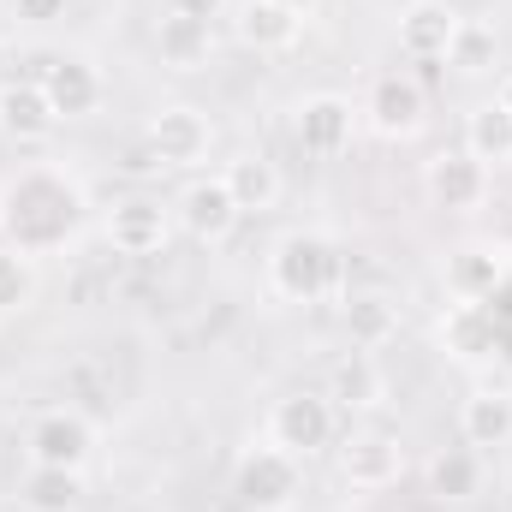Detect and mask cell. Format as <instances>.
Instances as JSON below:
<instances>
[{
    "instance_id": "6",
    "label": "cell",
    "mask_w": 512,
    "mask_h": 512,
    "mask_svg": "<svg viewBox=\"0 0 512 512\" xmlns=\"http://www.w3.org/2000/svg\"><path fill=\"white\" fill-rule=\"evenodd\" d=\"M96 453V423L72 405H54L42 411L30 429H24V459L30 465H66V471H84Z\"/></svg>"
},
{
    "instance_id": "1",
    "label": "cell",
    "mask_w": 512,
    "mask_h": 512,
    "mask_svg": "<svg viewBox=\"0 0 512 512\" xmlns=\"http://www.w3.org/2000/svg\"><path fill=\"white\" fill-rule=\"evenodd\" d=\"M84 209H90V191L78 173L54 161H30L0 185V239L30 256L60 251L84 227Z\"/></svg>"
},
{
    "instance_id": "30",
    "label": "cell",
    "mask_w": 512,
    "mask_h": 512,
    "mask_svg": "<svg viewBox=\"0 0 512 512\" xmlns=\"http://www.w3.org/2000/svg\"><path fill=\"white\" fill-rule=\"evenodd\" d=\"M495 102H501V108H507V114H512V72H507V78H501V90H495Z\"/></svg>"
},
{
    "instance_id": "15",
    "label": "cell",
    "mask_w": 512,
    "mask_h": 512,
    "mask_svg": "<svg viewBox=\"0 0 512 512\" xmlns=\"http://www.w3.org/2000/svg\"><path fill=\"white\" fill-rule=\"evenodd\" d=\"M501 280H507V256L495 245H459L441 262V286L453 304H489L501 292Z\"/></svg>"
},
{
    "instance_id": "16",
    "label": "cell",
    "mask_w": 512,
    "mask_h": 512,
    "mask_svg": "<svg viewBox=\"0 0 512 512\" xmlns=\"http://www.w3.org/2000/svg\"><path fill=\"white\" fill-rule=\"evenodd\" d=\"M340 328L352 352H382L399 340V298L370 286V292H340Z\"/></svg>"
},
{
    "instance_id": "25",
    "label": "cell",
    "mask_w": 512,
    "mask_h": 512,
    "mask_svg": "<svg viewBox=\"0 0 512 512\" xmlns=\"http://www.w3.org/2000/svg\"><path fill=\"white\" fill-rule=\"evenodd\" d=\"M36 292H42V268H36V256L0 239V322H6V316H24V310L36 304Z\"/></svg>"
},
{
    "instance_id": "11",
    "label": "cell",
    "mask_w": 512,
    "mask_h": 512,
    "mask_svg": "<svg viewBox=\"0 0 512 512\" xmlns=\"http://www.w3.org/2000/svg\"><path fill=\"white\" fill-rule=\"evenodd\" d=\"M459 24H465L459 6H447V0H411V6H399L393 36H399L405 60H447L453 42H459Z\"/></svg>"
},
{
    "instance_id": "4",
    "label": "cell",
    "mask_w": 512,
    "mask_h": 512,
    "mask_svg": "<svg viewBox=\"0 0 512 512\" xmlns=\"http://www.w3.org/2000/svg\"><path fill=\"white\" fill-rule=\"evenodd\" d=\"M233 495L245 512H292L304 495V459H292L274 441H256L233 465Z\"/></svg>"
},
{
    "instance_id": "9",
    "label": "cell",
    "mask_w": 512,
    "mask_h": 512,
    "mask_svg": "<svg viewBox=\"0 0 512 512\" xmlns=\"http://www.w3.org/2000/svg\"><path fill=\"white\" fill-rule=\"evenodd\" d=\"M376 137L387 143H405V137H417L423 120H429V96H423V84L411 78V72H382L376 84H370V96H364V108H358Z\"/></svg>"
},
{
    "instance_id": "27",
    "label": "cell",
    "mask_w": 512,
    "mask_h": 512,
    "mask_svg": "<svg viewBox=\"0 0 512 512\" xmlns=\"http://www.w3.org/2000/svg\"><path fill=\"white\" fill-rule=\"evenodd\" d=\"M429 483H435L441 501H471V495L483 489V459H477L471 447H447V453H435Z\"/></svg>"
},
{
    "instance_id": "10",
    "label": "cell",
    "mask_w": 512,
    "mask_h": 512,
    "mask_svg": "<svg viewBox=\"0 0 512 512\" xmlns=\"http://www.w3.org/2000/svg\"><path fill=\"white\" fill-rule=\"evenodd\" d=\"M405 477V447L387 429H358L340 441V483L358 495H382Z\"/></svg>"
},
{
    "instance_id": "12",
    "label": "cell",
    "mask_w": 512,
    "mask_h": 512,
    "mask_svg": "<svg viewBox=\"0 0 512 512\" xmlns=\"http://www.w3.org/2000/svg\"><path fill=\"white\" fill-rule=\"evenodd\" d=\"M102 233L120 256H161L167 239H173V209H161L155 197H126V203L108 209Z\"/></svg>"
},
{
    "instance_id": "29",
    "label": "cell",
    "mask_w": 512,
    "mask_h": 512,
    "mask_svg": "<svg viewBox=\"0 0 512 512\" xmlns=\"http://www.w3.org/2000/svg\"><path fill=\"white\" fill-rule=\"evenodd\" d=\"M227 6H233V0H167V12H179V18H203V24L227 18Z\"/></svg>"
},
{
    "instance_id": "3",
    "label": "cell",
    "mask_w": 512,
    "mask_h": 512,
    "mask_svg": "<svg viewBox=\"0 0 512 512\" xmlns=\"http://www.w3.org/2000/svg\"><path fill=\"white\" fill-rule=\"evenodd\" d=\"M334 435H340V405H334L328 393H310V387L280 393V399L268 405V423H262V441L286 447L292 459H316V453H328Z\"/></svg>"
},
{
    "instance_id": "13",
    "label": "cell",
    "mask_w": 512,
    "mask_h": 512,
    "mask_svg": "<svg viewBox=\"0 0 512 512\" xmlns=\"http://www.w3.org/2000/svg\"><path fill=\"white\" fill-rule=\"evenodd\" d=\"M36 84L48 90V102H54V114H60V120H90V114L102 108V96H108V84H102L96 60H84V54H54V60L42 66V78H36Z\"/></svg>"
},
{
    "instance_id": "5",
    "label": "cell",
    "mask_w": 512,
    "mask_h": 512,
    "mask_svg": "<svg viewBox=\"0 0 512 512\" xmlns=\"http://www.w3.org/2000/svg\"><path fill=\"white\" fill-rule=\"evenodd\" d=\"M149 155L161 167H179V173H197L209 155H215V120L197 108V102H167L149 114Z\"/></svg>"
},
{
    "instance_id": "19",
    "label": "cell",
    "mask_w": 512,
    "mask_h": 512,
    "mask_svg": "<svg viewBox=\"0 0 512 512\" xmlns=\"http://www.w3.org/2000/svg\"><path fill=\"white\" fill-rule=\"evenodd\" d=\"M0 131H6L12 143H48V137L60 131V114H54V102H48V90H42L36 78L0 84Z\"/></svg>"
},
{
    "instance_id": "22",
    "label": "cell",
    "mask_w": 512,
    "mask_h": 512,
    "mask_svg": "<svg viewBox=\"0 0 512 512\" xmlns=\"http://www.w3.org/2000/svg\"><path fill=\"white\" fill-rule=\"evenodd\" d=\"M209 54H215V24L179 18V12H167V18L155 24V60H161L167 72H203Z\"/></svg>"
},
{
    "instance_id": "17",
    "label": "cell",
    "mask_w": 512,
    "mask_h": 512,
    "mask_svg": "<svg viewBox=\"0 0 512 512\" xmlns=\"http://www.w3.org/2000/svg\"><path fill=\"white\" fill-rule=\"evenodd\" d=\"M435 340H441V352H447L453 364H489L495 346H501L495 316H489L483 304H447L441 322H435Z\"/></svg>"
},
{
    "instance_id": "21",
    "label": "cell",
    "mask_w": 512,
    "mask_h": 512,
    "mask_svg": "<svg viewBox=\"0 0 512 512\" xmlns=\"http://www.w3.org/2000/svg\"><path fill=\"white\" fill-rule=\"evenodd\" d=\"M221 179H227L239 215H268V209H280V197H286V179H280V167H274L262 149L233 155V161L221 167Z\"/></svg>"
},
{
    "instance_id": "31",
    "label": "cell",
    "mask_w": 512,
    "mask_h": 512,
    "mask_svg": "<svg viewBox=\"0 0 512 512\" xmlns=\"http://www.w3.org/2000/svg\"><path fill=\"white\" fill-rule=\"evenodd\" d=\"M286 6H292V12H310V0H286Z\"/></svg>"
},
{
    "instance_id": "14",
    "label": "cell",
    "mask_w": 512,
    "mask_h": 512,
    "mask_svg": "<svg viewBox=\"0 0 512 512\" xmlns=\"http://www.w3.org/2000/svg\"><path fill=\"white\" fill-rule=\"evenodd\" d=\"M298 143H304V155H316V161H334V155H346L352 149V137H358V108L346 102V96H334V90H322V96H310L304 108H298Z\"/></svg>"
},
{
    "instance_id": "24",
    "label": "cell",
    "mask_w": 512,
    "mask_h": 512,
    "mask_svg": "<svg viewBox=\"0 0 512 512\" xmlns=\"http://www.w3.org/2000/svg\"><path fill=\"white\" fill-rule=\"evenodd\" d=\"M465 155H477L489 173L495 167H512V114L501 102H477L471 114H465V143H459Z\"/></svg>"
},
{
    "instance_id": "20",
    "label": "cell",
    "mask_w": 512,
    "mask_h": 512,
    "mask_svg": "<svg viewBox=\"0 0 512 512\" xmlns=\"http://www.w3.org/2000/svg\"><path fill=\"white\" fill-rule=\"evenodd\" d=\"M459 441L471 453L507 447L512 441V387H477V393H465V405H459Z\"/></svg>"
},
{
    "instance_id": "26",
    "label": "cell",
    "mask_w": 512,
    "mask_h": 512,
    "mask_svg": "<svg viewBox=\"0 0 512 512\" xmlns=\"http://www.w3.org/2000/svg\"><path fill=\"white\" fill-rule=\"evenodd\" d=\"M328 399L346 405V411H370V405H382V370H376V358H370V352L340 358V364H334V382H328Z\"/></svg>"
},
{
    "instance_id": "7",
    "label": "cell",
    "mask_w": 512,
    "mask_h": 512,
    "mask_svg": "<svg viewBox=\"0 0 512 512\" xmlns=\"http://www.w3.org/2000/svg\"><path fill=\"white\" fill-rule=\"evenodd\" d=\"M423 191H429V203L447 209V215H477V209L489 203V191H495V173H489L477 155H465V149H441V155H429V167H423Z\"/></svg>"
},
{
    "instance_id": "2",
    "label": "cell",
    "mask_w": 512,
    "mask_h": 512,
    "mask_svg": "<svg viewBox=\"0 0 512 512\" xmlns=\"http://www.w3.org/2000/svg\"><path fill=\"white\" fill-rule=\"evenodd\" d=\"M268 286H274V298H286V304L340 298V292H346V256L334 251V239L316 233V227L280 233L274 251H268Z\"/></svg>"
},
{
    "instance_id": "23",
    "label": "cell",
    "mask_w": 512,
    "mask_h": 512,
    "mask_svg": "<svg viewBox=\"0 0 512 512\" xmlns=\"http://www.w3.org/2000/svg\"><path fill=\"white\" fill-rule=\"evenodd\" d=\"M18 501H24V512H78L84 507V471L30 465L24 483H18Z\"/></svg>"
},
{
    "instance_id": "18",
    "label": "cell",
    "mask_w": 512,
    "mask_h": 512,
    "mask_svg": "<svg viewBox=\"0 0 512 512\" xmlns=\"http://www.w3.org/2000/svg\"><path fill=\"white\" fill-rule=\"evenodd\" d=\"M233 30H239V42L256 48V54H286L304 36V12H292L286 0H239Z\"/></svg>"
},
{
    "instance_id": "28",
    "label": "cell",
    "mask_w": 512,
    "mask_h": 512,
    "mask_svg": "<svg viewBox=\"0 0 512 512\" xmlns=\"http://www.w3.org/2000/svg\"><path fill=\"white\" fill-rule=\"evenodd\" d=\"M495 48H501L495 24L465 18V24H459V42H453V54H447V66H453V72H465V78H483V72L495 66Z\"/></svg>"
},
{
    "instance_id": "8",
    "label": "cell",
    "mask_w": 512,
    "mask_h": 512,
    "mask_svg": "<svg viewBox=\"0 0 512 512\" xmlns=\"http://www.w3.org/2000/svg\"><path fill=\"white\" fill-rule=\"evenodd\" d=\"M173 221L197 239V245H227L233 233H239V203H233V191H227V179L221 173H197L185 191H179V203H173Z\"/></svg>"
}]
</instances>
